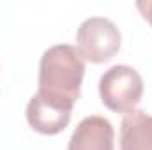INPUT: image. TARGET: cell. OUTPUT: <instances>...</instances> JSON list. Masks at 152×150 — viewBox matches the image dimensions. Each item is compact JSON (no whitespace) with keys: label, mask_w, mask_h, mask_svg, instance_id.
Here are the masks:
<instances>
[{"label":"cell","mask_w":152,"mask_h":150,"mask_svg":"<svg viewBox=\"0 0 152 150\" xmlns=\"http://www.w3.org/2000/svg\"><path fill=\"white\" fill-rule=\"evenodd\" d=\"M85 74V62L71 44L48 48L39 62L37 94L53 106L71 110L80 99V88Z\"/></svg>","instance_id":"cell-1"},{"label":"cell","mask_w":152,"mask_h":150,"mask_svg":"<svg viewBox=\"0 0 152 150\" xmlns=\"http://www.w3.org/2000/svg\"><path fill=\"white\" fill-rule=\"evenodd\" d=\"M143 95V79L140 73L126 64L104 71L99 78L101 103L115 113L133 111Z\"/></svg>","instance_id":"cell-2"},{"label":"cell","mask_w":152,"mask_h":150,"mask_svg":"<svg viewBox=\"0 0 152 150\" xmlns=\"http://www.w3.org/2000/svg\"><path fill=\"white\" fill-rule=\"evenodd\" d=\"M120 30L112 20L103 16L87 18L76 34L78 53L90 64H104L120 50Z\"/></svg>","instance_id":"cell-3"},{"label":"cell","mask_w":152,"mask_h":150,"mask_svg":"<svg viewBox=\"0 0 152 150\" xmlns=\"http://www.w3.org/2000/svg\"><path fill=\"white\" fill-rule=\"evenodd\" d=\"M115 131L108 118L85 117L73 131L67 150H113Z\"/></svg>","instance_id":"cell-4"},{"label":"cell","mask_w":152,"mask_h":150,"mask_svg":"<svg viewBox=\"0 0 152 150\" xmlns=\"http://www.w3.org/2000/svg\"><path fill=\"white\" fill-rule=\"evenodd\" d=\"M71 113V110L53 106L48 101H44L39 94H34L27 104V122L34 131L46 136H53L67 127Z\"/></svg>","instance_id":"cell-5"},{"label":"cell","mask_w":152,"mask_h":150,"mask_svg":"<svg viewBox=\"0 0 152 150\" xmlns=\"http://www.w3.org/2000/svg\"><path fill=\"white\" fill-rule=\"evenodd\" d=\"M120 150H152V115L143 110L126 113L120 124Z\"/></svg>","instance_id":"cell-6"},{"label":"cell","mask_w":152,"mask_h":150,"mask_svg":"<svg viewBox=\"0 0 152 150\" xmlns=\"http://www.w3.org/2000/svg\"><path fill=\"white\" fill-rule=\"evenodd\" d=\"M136 9L142 12V16L152 25V0H138Z\"/></svg>","instance_id":"cell-7"}]
</instances>
